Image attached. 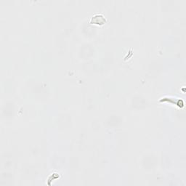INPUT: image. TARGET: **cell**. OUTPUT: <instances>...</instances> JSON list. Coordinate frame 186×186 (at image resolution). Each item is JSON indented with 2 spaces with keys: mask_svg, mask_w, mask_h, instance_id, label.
<instances>
[{
  "mask_svg": "<svg viewBox=\"0 0 186 186\" xmlns=\"http://www.w3.org/2000/svg\"><path fill=\"white\" fill-rule=\"evenodd\" d=\"M106 23V18L102 15H96L92 18L90 23L92 24H98V25H103Z\"/></svg>",
  "mask_w": 186,
  "mask_h": 186,
  "instance_id": "obj_1",
  "label": "cell"
}]
</instances>
